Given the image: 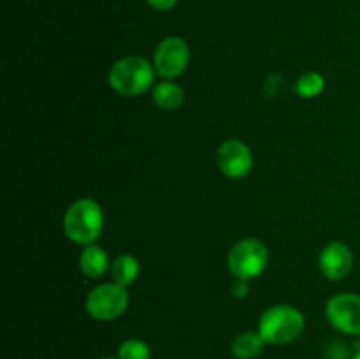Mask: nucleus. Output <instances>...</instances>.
<instances>
[{
    "label": "nucleus",
    "instance_id": "1",
    "mask_svg": "<svg viewBox=\"0 0 360 359\" xmlns=\"http://www.w3.org/2000/svg\"><path fill=\"white\" fill-rule=\"evenodd\" d=\"M104 229V213L97 201L79 199L69 206L63 217V232L77 245H94Z\"/></svg>",
    "mask_w": 360,
    "mask_h": 359
},
{
    "label": "nucleus",
    "instance_id": "2",
    "mask_svg": "<svg viewBox=\"0 0 360 359\" xmlns=\"http://www.w3.org/2000/svg\"><path fill=\"white\" fill-rule=\"evenodd\" d=\"M304 331V315L295 306L274 305L260 315L259 333L266 344L287 345Z\"/></svg>",
    "mask_w": 360,
    "mask_h": 359
},
{
    "label": "nucleus",
    "instance_id": "3",
    "mask_svg": "<svg viewBox=\"0 0 360 359\" xmlns=\"http://www.w3.org/2000/svg\"><path fill=\"white\" fill-rule=\"evenodd\" d=\"M155 80L153 63L143 56H125L109 70V84L123 97H136L150 90Z\"/></svg>",
    "mask_w": 360,
    "mask_h": 359
},
{
    "label": "nucleus",
    "instance_id": "4",
    "mask_svg": "<svg viewBox=\"0 0 360 359\" xmlns=\"http://www.w3.org/2000/svg\"><path fill=\"white\" fill-rule=\"evenodd\" d=\"M269 263L267 246L260 239H241L231 248L227 257V264L234 278L252 280L264 273Z\"/></svg>",
    "mask_w": 360,
    "mask_h": 359
},
{
    "label": "nucleus",
    "instance_id": "5",
    "mask_svg": "<svg viewBox=\"0 0 360 359\" xmlns=\"http://www.w3.org/2000/svg\"><path fill=\"white\" fill-rule=\"evenodd\" d=\"M84 306L94 319L104 320V322L115 320L129 308V292H127V287L118 285L116 282L102 284L91 289Z\"/></svg>",
    "mask_w": 360,
    "mask_h": 359
},
{
    "label": "nucleus",
    "instance_id": "6",
    "mask_svg": "<svg viewBox=\"0 0 360 359\" xmlns=\"http://www.w3.org/2000/svg\"><path fill=\"white\" fill-rule=\"evenodd\" d=\"M188 62L190 49L181 37H176V35L165 37L155 49V73L164 80H174V77L181 76L188 67Z\"/></svg>",
    "mask_w": 360,
    "mask_h": 359
},
{
    "label": "nucleus",
    "instance_id": "7",
    "mask_svg": "<svg viewBox=\"0 0 360 359\" xmlns=\"http://www.w3.org/2000/svg\"><path fill=\"white\" fill-rule=\"evenodd\" d=\"M326 315L330 326L343 334H360V296L354 292L336 294L327 301Z\"/></svg>",
    "mask_w": 360,
    "mask_h": 359
},
{
    "label": "nucleus",
    "instance_id": "8",
    "mask_svg": "<svg viewBox=\"0 0 360 359\" xmlns=\"http://www.w3.org/2000/svg\"><path fill=\"white\" fill-rule=\"evenodd\" d=\"M218 168L227 178H245L253 168L252 150L239 139H227L220 144L217 153Z\"/></svg>",
    "mask_w": 360,
    "mask_h": 359
},
{
    "label": "nucleus",
    "instance_id": "9",
    "mask_svg": "<svg viewBox=\"0 0 360 359\" xmlns=\"http://www.w3.org/2000/svg\"><path fill=\"white\" fill-rule=\"evenodd\" d=\"M319 267L329 280H343L354 267V253L345 243L333 241L320 252Z\"/></svg>",
    "mask_w": 360,
    "mask_h": 359
},
{
    "label": "nucleus",
    "instance_id": "10",
    "mask_svg": "<svg viewBox=\"0 0 360 359\" xmlns=\"http://www.w3.org/2000/svg\"><path fill=\"white\" fill-rule=\"evenodd\" d=\"M79 267L86 277L90 278H101L111 270L109 264V257L105 250L98 245H88L79 256Z\"/></svg>",
    "mask_w": 360,
    "mask_h": 359
},
{
    "label": "nucleus",
    "instance_id": "11",
    "mask_svg": "<svg viewBox=\"0 0 360 359\" xmlns=\"http://www.w3.org/2000/svg\"><path fill=\"white\" fill-rule=\"evenodd\" d=\"M155 104L165 111H176L185 102V92L174 81H160L153 87Z\"/></svg>",
    "mask_w": 360,
    "mask_h": 359
},
{
    "label": "nucleus",
    "instance_id": "12",
    "mask_svg": "<svg viewBox=\"0 0 360 359\" xmlns=\"http://www.w3.org/2000/svg\"><path fill=\"white\" fill-rule=\"evenodd\" d=\"M264 338L259 331H245L238 334L231 344V352L236 359H255L264 351Z\"/></svg>",
    "mask_w": 360,
    "mask_h": 359
},
{
    "label": "nucleus",
    "instance_id": "13",
    "mask_svg": "<svg viewBox=\"0 0 360 359\" xmlns=\"http://www.w3.org/2000/svg\"><path fill=\"white\" fill-rule=\"evenodd\" d=\"M109 273H111L112 282L123 285V287H129L139 277V260L134 256L123 253V256H118L112 260Z\"/></svg>",
    "mask_w": 360,
    "mask_h": 359
},
{
    "label": "nucleus",
    "instance_id": "14",
    "mask_svg": "<svg viewBox=\"0 0 360 359\" xmlns=\"http://www.w3.org/2000/svg\"><path fill=\"white\" fill-rule=\"evenodd\" d=\"M323 87H326V81H323V77L319 73H306L295 83V92L301 97L311 99L316 97L323 90Z\"/></svg>",
    "mask_w": 360,
    "mask_h": 359
},
{
    "label": "nucleus",
    "instance_id": "15",
    "mask_svg": "<svg viewBox=\"0 0 360 359\" xmlns=\"http://www.w3.org/2000/svg\"><path fill=\"white\" fill-rule=\"evenodd\" d=\"M118 359H151V348L144 340L130 338L120 345Z\"/></svg>",
    "mask_w": 360,
    "mask_h": 359
},
{
    "label": "nucleus",
    "instance_id": "16",
    "mask_svg": "<svg viewBox=\"0 0 360 359\" xmlns=\"http://www.w3.org/2000/svg\"><path fill=\"white\" fill-rule=\"evenodd\" d=\"M231 292L236 299H243L248 296V280H243V278H234L231 285Z\"/></svg>",
    "mask_w": 360,
    "mask_h": 359
},
{
    "label": "nucleus",
    "instance_id": "17",
    "mask_svg": "<svg viewBox=\"0 0 360 359\" xmlns=\"http://www.w3.org/2000/svg\"><path fill=\"white\" fill-rule=\"evenodd\" d=\"M146 2L150 4V7L157 11H169L176 6L178 0H146Z\"/></svg>",
    "mask_w": 360,
    "mask_h": 359
},
{
    "label": "nucleus",
    "instance_id": "18",
    "mask_svg": "<svg viewBox=\"0 0 360 359\" xmlns=\"http://www.w3.org/2000/svg\"><path fill=\"white\" fill-rule=\"evenodd\" d=\"M352 359H360V351L355 352V354H354V358H352Z\"/></svg>",
    "mask_w": 360,
    "mask_h": 359
},
{
    "label": "nucleus",
    "instance_id": "19",
    "mask_svg": "<svg viewBox=\"0 0 360 359\" xmlns=\"http://www.w3.org/2000/svg\"><path fill=\"white\" fill-rule=\"evenodd\" d=\"M102 359H118V358H102Z\"/></svg>",
    "mask_w": 360,
    "mask_h": 359
}]
</instances>
